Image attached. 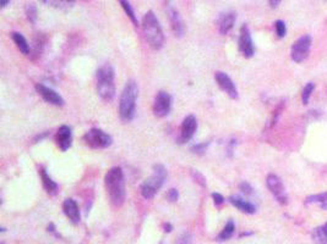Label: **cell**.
<instances>
[{"mask_svg":"<svg viewBox=\"0 0 327 244\" xmlns=\"http://www.w3.org/2000/svg\"><path fill=\"white\" fill-rule=\"evenodd\" d=\"M318 204L321 205L323 209H327V192L326 193H321V194H315V195H310L305 199V204L310 205V204Z\"/></svg>","mask_w":327,"mask_h":244,"instance_id":"cb8c5ba5","label":"cell"},{"mask_svg":"<svg viewBox=\"0 0 327 244\" xmlns=\"http://www.w3.org/2000/svg\"><path fill=\"white\" fill-rule=\"evenodd\" d=\"M97 92L101 98L106 101L113 100L115 95L114 68L110 63H103L97 70Z\"/></svg>","mask_w":327,"mask_h":244,"instance_id":"277c9868","label":"cell"},{"mask_svg":"<svg viewBox=\"0 0 327 244\" xmlns=\"http://www.w3.org/2000/svg\"><path fill=\"white\" fill-rule=\"evenodd\" d=\"M43 4L48 5V6L55 7L58 10H63V11H68V10L73 9L75 5V0H39Z\"/></svg>","mask_w":327,"mask_h":244,"instance_id":"d6986e66","label":"cell"},{"mask_svg":"<svg viewBox=\"0 0 327 244\" xmlns=\"http://www.w3.org/2000/svg\"><path fill=\"white\" fill-rule=\"evenodd\" d=\"M86 146L92 149H105L111 144V137L100 128H92L83 136Z\"/></svg>","mask_w":327,"mask_h":244,"instance_id":"8992f818","label":"cell"},{"mask_svg":"<svg viewBox=\"0 0 327 244\" xmlns=\"http://www.w3.org/2000/svg\"><path fill=\"white\" fill-rule=\"evenodd\" d=\"M237 20V14L234 11H227L220 14L218 19V30L220 34H227L230 30L233 29Z\"/></svg>","mask_w":327,"mask_h":244,"instance_id":"e0dca14e","label":"cell"},{"mask_svg":"<svg viewBox=\"0 0 327 244\" xmlns=\"http://www.w3.org/2000/svg\"><path fill=\"white\" fill-rule=\"evenodd\" d=\"M239 50L244 58H252L255 54L254 42L248 25H243L239 34Z\"/></svg>","mask_w":327,"mask_h":244,"instance_id":"30bf717a","label":"cell"},{"mask_svg":"<svg viewBox=\"0 0 327 244\" xmlns=\"http://www.w3.org/2000/svg\"><path fill=\"white\" fill-rule=\"evenodd\" d=\"M105 183L111 204L116 208L121 207L125 200V181L123 170L120 167H111L106 174Z\"/></svg>","mask_w":327,"mask_h":244,"instance_id":"6da1fadb","label":"cell"},{"mask_svg":"<svg viewBox=\"0 0 327 244\" xmlns=\"http://www.w3.org/2000/svg\"><path fill=\"white\" fill-rule=\"evenodd\" d=\"M234 231H235L234 222H233L232 220H229L227 223H225V226H224V228L222 230V232L218 235L217 240L220 241V242L230 240V238L233 237V235H234Z\"/></svg>","mask_w":327,"mask_h":244,"instance_id":"603a6c76","label":"cell"},{"mask_svg":"<svg viewBox=\"0 0 327 244\" xmlns=\"http://www.w3.org/2000/svg\"><path fill=\"white\" fill-rule=\"evenodd\" d=\"M37 6L35 4H29L26 7V15H27V19H29V21L31 22L32 25L36 24L37 21Z\"/></svg>","mask_w":327,"mask_h":244,"instance_id":"484cf974","label":"cell"},{"mask_svg":"<svg viewBox=\"0 0 327 244\" xmlns=\"http://www.w3.org/2000/svg\"><path fill=\"white\" fill-rule=\"evenodd\" d=\"M239 188H240V190H242V192L244 193V194H247V195L253 194V190H254V189H253L252 185H250L248 182H243V183H240Z\"/></svg>","mask_w":327,"mask_h":244,"instance_id":"f546056e","label":"cell"},{"mask_svg":"<svg viewBox=\"0 0 327 244\" xmlns=\"http://www.w3.org/2000/svg\"><path fill=\"white\" fill-rule=\"evenodd\" d=\"M164 228H166V230H164V232H171V231L173 230V227H172V226L169 225V223L164 225Z\"/></svg>","mask_w":327,"mask_h":244,"instance_id":"8d00e7d4","label":"cell"},{"mask_svg":"<svg viewBox=\"0 0 327 244\" xmlns=\"http://www.w3.org/2000/svg\"><path fill=\"white\" fill-rule=\"evenodd\" d=\"M311 48V37L310 35L305 34L303 37L299 38L295 43L291 47V59L294 62H303L306 58L309 57V53H310Z\"/></svg>","mask_w":327,"mask_h":244,"instance_id":"ba28073f","label":"cell"},{"mask_svg":"<svg viewBox=\"0 0 327 244\" xmlns=\"http://www.w3.org/2000/svg\"><path fill=\"white\" fill-rule=\"evenodd\" d=\"M281 1H282V0H268V2H270V6L272 7V9H277V7L280 6Z\"/></svg>","mask_w":327,"mask_h":244,"instance_id":"e575fe53","label":"cell"},{"mask_svg":"<svg viewBox=\"0 0 327 244\" xmlns=\"http://www.w3.org/2000/svg\"><path fill=\"white\" fill-rule=\"evenodd\" d=\"M215 80H216L218 87L220 88L230 99H238V90L235 85L233 83L232 78L227 75V73L218 71L215 75Z\"/></svg>","mask_w":327,"mask_h":244,"instance_id":"8fae6325","label":"cell"},{"mask_svg":"<svg viewBox=\"0 0 327 244\" xmlns=\"http://www.w3.org/2000/svg\"><path fill=\"white\" fill-rule=\"evenodd\" d=\"M167 198H168L169 202H172V203L177 202V200H178V198H179V193H178V190L174 189V188H172V189H169V190H168V194H167Z\"/></svg>","mask_w":327,"mask_h":244,"instance_id":"4dcf8cb0","label":"cell"},{"mask_svg":"<svg viewBox=\"0 0 327 244\" xmlns=\"http://www.w3.org/2000/svg\"><path fill=\"white\" fill-rule=\"evenodd\" d=\"M266 184L267 188L270 189V192L272 193V195L275 197V199L277 200L280 204L286 205L288 203V195L286 192V188L283 182L281 181L280 177L277 175H268L267 179H266Z\"/></svg>","mask_w":327,"mask_h":244,"instance_id":"52a82bcc","label":"cell"},{"mask_svg":"<svg viewBox=\"0 0 327 244\" xmlns=\"http://www.w3.org/2000/svg\"><path fill=\"white\" fill-rule=\"evenodd\" d=\"M314 90H315V85H314L313 82L306 83V86L304 87V90H303V95H301L304 105H306V104L309 103V99H310L311 93H313Z\"/></svg>","mask_w":327,"mask_h":244,"instance_id":"4316f807","label":"cell"},{"mask_svg":"<svg viewBox=\"0 0 327 244\" xmlns=\"http://www.w3.org/2000/svg\"><path fill=\"white\" fill-rule=\"evenodd\" d=\"M40 174V179H42V183H43V187L45 188V190H47L49 194H54L55 192H57L58 189V184L53 181L52 179L49 177V175L47 174V171H45V169H40L39 171Z\"/></svg>","mask_w":327,"mask_h":244,"instance_id":"7402d4cb","label":"cell"},{"mask_svg":"<svg viewBox=\"0 0 327 244\" xmlns=\"http://www.w3.org/2000/svg\"><path fill=\"white\" fill-rule=\"evenodd\" d=\"M206 147H207L206 144H200V146L194 147L192 151H194V152H199V154H201V152H205V148H206Z\"/></svg>","mask_w":327,"mask_h":244,"instance_id":"836d02e7","label":"cell"},{"mask_svg":"<svg viewBox=\"0 0 327 244\" xmlns=\"http://www.w3.org/2000/svg\"><path fill=\"white\" fill-rule=\"evenodd\" d=\"M191 175H192V177L195 179V181H196L197 183H200L202 187H205V185H206V180H205V177L202 176V175L200 174L199 171H195V170H192Z\"/></svg>","mask_w":327,"mask_h":244,"instance_id":"f1b7e54d","label":"cell"},{"mask_svg":"<svg viewBox=\"0 0 327 244\" xmlns=\"http://www.w3.org/2000/svg\"><path fill=\"white\" fill-rule=\"evenodd\" d=\"M11 38L12 40H14V43L16 44L17 49L20 50V52L22 53V54L27 55L30 53V45L29 43H27L26 38L24 37V35L21 34V33L19 32H12L11 33Z\"/></svg>","mask_w":327,"mask_h":244,"instance_id":"ffe728a7","label":"cell"},{"mask_svg":"<svg viewBox=\"0 0 327 244\" xmlns=\"http://www.w3.org/2000/svg\"><path fill=\"white\" fill-rule=\"evenodd\" d=\"M167 177V170L163 165H154L153 175L141 184V194L145 199H152L161 189Z\"/></svg>","mask_w":327,"mask_h":244,"instance_id":"5b68a950","label":"cell"},{"mask_svg":"<svg viewBox=\"0 0 327 244\" xmlns=\"http://www.w3.org/2000/svg\"><path fill=\"white\" fill-rule=\"evenodd\" d=\"M36 91L38 92V94H39V95L42 96L45 101H47V103L53 104V105H55V106L64 105L65 101H64V99H63V96L60 95V94H58L54 90H52V88L38 83V85H36Z\"/></svg>","mask_w":327,"mask_h":244,"instance_id":"7c38bea8","label":"cell"},{"mask_svg":"<svg viewBox=\"0 0 327 244\" xmlns=\"http://www.w3.org/2000/svg\"><path fill=\"white\" fill-rule=\"evenodd\" d=\"M191 242V237H190L189 233H184V235L181 236V238L178 240L177 244H190Z\"/></svg>","mask_w":327,"mask_h":244,"instance_id":"d6a6232c","label":"cell"},{"mask_svg":"<svg viewBox=\"0 0 327 244\" xmlns=\"http://www.w3.org/2000/svg\"><path fill=\"white\" fill-rule=\"evenodd\" d=\"M139 96V86L135 81H129L124 87L119 100V115L124 122H130L136 110V100Z\"/></svg>","mask_w":327,"mask_h":244,"instance_id":"7a4b0ae2","label":"cell"},{"mask_svg":"<svg viewBox=\"0 0 327 244\" xmlns=\"http://www.w3.org/2000/svg\"><path fill=\"white\" fill-rule=\"evenodd\" d=\"M311 237L314 244H327V222L316 227Z\"/></svg>","mask_w":327,"mask_h":244,"instance_id":"44dd1931","label":"cell"},{"mask_svg":"<svg viewBox=\"0 0 327 244\" xmlns=\"http://www.w3.org/2000/svg\"><path fill=\"white\" fill-rule=\"evenodd\" d=\"M212 199H214L215 204H216L217 207H219V205H222L223 203H224V198H223L219 193H214V194H212Z\"/></svg>","mask_w":327,"mask_h":244,"instance_id":"1f68e13d","label":"cell"},{"mask_svg":"<svg viewBox=\"0 0 327 244\" xmlns=\"http://www.w3.org/2000/svg\"><path fill=\"white\" fill-rule=\"evenodd\" d=\"M10 2V0H0V6L2 7V9H4L5 6H6L7 4H9Z\"/></svg>","mask_w":327,"mask_h":244,"instance_id":"d590c367","label":"cell"},{"mask_svg":"<svg viewBox=\"0 0 327 244\" xmlns=\"http://www.w3.org/2000/svg\"><path fill=\"white\" fill-rule=\"evenodd\" d=\"M229 203L234 205V207L237 208V209H239L242 213L250 214V215L256 213V208L254 204H252L250 202H247V200L242 199V198L239 197H230Z\"/></svg>","mask_w":327,"mask_h":244,"instance_id":"ac0fdd59","label":"cell"},{"mask_svg":"<svg viewBox=\"0 0 327 244\" xmlns=\"http://www.w3.org/2000/svg\"><path fill=\"white\" fill-rule=\"evenodd\" d=\"M172 108V98L167 92L161 91L157 93L153 103V114L157 118H164L169 114Z\"/></svg>","mask_w":327,"mask_h":244,"instance_id":"9c48e42d","label":"cell"},{"mask_svg":"<svg viewBox=\"0 0 327 244\" xmlns=\"http://www.w3.org/2000/svg\"><path fill=\"white\" fill-rule=\"evenodd\" d=\"M63 210H64L67 217L72 221L73 223H78L81 220V214L80 209H78V205L75 200L72 198H68L65 199V202L63 203Z\"/></svg>","mask_w":327,"mask_h":244,"instance_id":"2e32d148","label":"cell"},{"mask_svg":"<svg viewBox=\"0 0 327 244\" xmlns=\"http://www.w3.org/2000/svg\"><path fill=\"white\" fill-rule=\"evenodd\" d=\"M55 142H57V146L59 147L62 152H67L68 149L72 147L73 142V133L70 127L68 126H62L57 132V136H55Z\"/></svg>","mask_w":327,"mask_h":244,"instance_id":"9a60e30c","label":"cell"},{"mask_svg":"<svg viewBox=\"0 0 327 244\" xmlns=\"http://www.w3.org/2000/svg\"><path fill=\"white\" fill-rule=\"evenodd\" d=\"M167 12H168L169 21H171V26H172V30H173L174 34L178 35V37H182V34H184V30H185L184 22H182L178 10H176L171 4H169L168 6H167Z\"/></svg>","mask_w":327,"mask_h":244,"instance_id":"5bb4252c","label":"cell"},{"mask_svg":"<svg viewBox=\"0 0 327 244\" xmlns=\"http://www.w3.org/2000/svg\"><path fill=\"white\" fill-rule=\"evenodd\" d=\"M118 1H119V4L121 5V7H123L124 11H125V14L129 16V19L131 20V22H133L135 26H138L139 25L138 17H136L135 11H134L133 6H131L130 1H129V0H118Z\"/></svg>","mask_w":327,"mask_h":244,"instance_id":"d4e9b609","label":"cell"},{"mask_svg":"<svg viewBox=\"0 0 327 244\" xmlns=\"http://www.w3.org/2000/svg\"><path fill=\"white\" fill-rule=\"evenodd\" d=\"M143 30L147 44L153 50H159L164 44V34L158 19L152 10L147 11L143 19Z\"/></svg>","mask_w":327,"mask_h":244,"instance_id":"3957f363","label":"cell"},{"mask_svg":"<svg viewBox=\"0 0 327 244\" xmlns=\"http://www.w3.org/2000/svg\"><path fill=\"white\" fill-rule=\"evenodd\" d=\"M197 128V121L195 119V116L189 115L184 119L182 123L181 128V142L185 143V142H189L190 139L194 137L195 132Z\"/></svg>","mask_w":327,"mask_h":244,"instance_id":"4fadbf2b","label":"cell"},{"mask_svg":"<svg viewBox=\"0 0 327 244\" xmlns=\"http://www.w3.org/2000/svg\"><path fill=\"white\" fill-rule=\"evenodd\" d=\"M275 29L278 38L285 37L286 32H287V27H286V24L282 21V20H278V21L275 22Z\"/></svg>","mask_w":327,"mask_h":244,"instance_id":"83f0119b","label":"cell"}]
</instances>
